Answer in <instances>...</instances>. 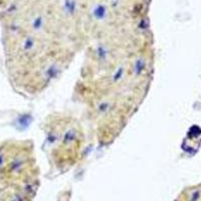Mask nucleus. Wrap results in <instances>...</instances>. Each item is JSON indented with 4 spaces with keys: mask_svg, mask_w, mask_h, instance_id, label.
Returning <instances> with one entry per match:
<instances>
[{
    "mask_svg": "<svg viewBox=\"0 0 201 201\" xmlns=\"http://www.w3.org/2000/svg\"><path fill=\"white\" fill-rule=\"evenodd\" d=\"M118 32L87 44L76 95L88 108L97 140L110 145L144 102L154 72L151 35Z\"/></svg>",
    "mask_w": 201,
    "mask_h": 201,
    "instance_id": "1",
    "label": "nucleus"
},
{
    "mask_svg": "<svg viewBox=\"0 0 201 201\" xmlns=\"http://www.w3.org/2000/svg\"><path fill=\"white\" fill-rule=\"evenodd\" d=\"M44 133L43 151L50 166L65 172L76 166L87 148L84 127L69 114L52 113L42 124Z\"/></svg>",
    "mask_w": 201,
    "mask_h": 201,
    "instance_id": "2",
    "label": "nucleus"
}]
</instances>
